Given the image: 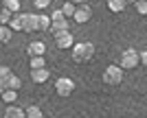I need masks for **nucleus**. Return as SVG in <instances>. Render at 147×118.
Masks as SVG:
<instances>
[{"instance_id":"1","label":"nucleus","mask_w":147,"mask_h":118,"mask_svg":"<svg viewBox=\"0 0 147 118\" xmlns=\"http://www.w3.org/2000/svg\"><path fill=\"white\" fill-rule=\"evenodd\" d=\"M94 57V44L92 42H81L73 46V61L75 63H88Z\"/></svg>"},{"instance_id":"2","label":"nucleus","mask_w":147,"mask_h":118,"mask_svg":"<svg viewBox=\"0 0 147 118\" xmlns=\"http://www.w3.org/2000/svg\"><path fill=\"white\" fill-rule=\"evenodd\" d=\"M119 66L123 70H134L141 66V53L134 48H125L121 53V59H119Z\"/></svg>"},{"instance_id":"3","label":"nucleus","mask_w":147,"mask_h":118,"mask_svg":"<svg viewBox=\"0 0 147 118\" xmlns=\"http://www.w3.org/2000/svg\"><path fill=\"white\" fill-rule=\"evenodd\" d=\"M51 31H53V35L61 31H70V20L61 13V9H55L51 13Z\"/></svg>"},{"instance_id":"4","label":"nucleus","mask_w":147,"mask_h":118,"mask_svg":"<svg viewBox=\"0 0 147 118\" xmlns=\"http://www.w3.org/2000/svg\"><path fill=\"white\" fill-rule=\"evenodd\" d=\"M123 72H125V70H123L121 66H108V68L103 70L101 79H103L105 85H121V81H123Z\"/></svg>"},{"instance_id":"5","label":"nucleus","mask_w":147,"mask_h":118,"mask_svg":"<svg viewBox=\"0 0 147 118\" xmlns=\"http://www.w3.org/2000/svg\"><path fill=\"white\" fill-rule=\"evenodd\" d=\"M55 92L61 99H68V96L75 92V81L68 79V77H59V79L55 81Z\"/></svg>"},{"instance_id":"6","label":"nucleus","mask_w":147,"mask_h":118,"mask_svg":"<svg viewBox=\"0 0 147 118\" xmlns=\"http://www.w3.org/2000/svg\"><path fill=\"white\" fill-rule=\"evenodd\" d=\"M55 46L59 50H68V48H73L75 46V37H73V33L70 31H61V33H55Z\"/></svg>"},{"instance_id":"7","label":"nucleus","mask_w":147,"mask_h":118,"mask_svg":"<svg viewBox=\"0 0 147 118\" xmlns=\"http://www.w3.org/2000/svg\"><path fill=\"white\" fill-rule=\"evenodd\" d=\"M90 18H92V9H90V5H79L77 9H75L73 20L77 22V24H86Z\"/></svg>"},{"instance_id":"8","label":"nucleus","mask_w":147,"mask_h":118,"mask_svg":"<svg viewBox=\"0 0 147 118\" xmlns=\"http://www.w3.org/2000/svg\"><path fill=\"white\" fill-rule=\"evenodd\" d=\"M44 53H46V44L42 39H33L26 46V55H31V57H44Z\"/></svg>"},{"instance_id":"9","label":"nucleus","mask_w":147,"mask_h":118,"mask_svg":"<svg viewBox=\"0 0 147 118\" xmlns=\"http://www.w3.org/2000/svg\"><path fill=\"white\" fill-rule=\"evenodd\" d=\"M22 31L24 33H35L37 31V13H22Z\"/></svg>"},{"instance_id":"10","label":"nucleus","mask_w":147,"mask_h":118,"mask_svg":"<svg viewBox=\"0 0 147 118\" xmlns=\"http://www.w3.org/2000/svg\"><path fill=\"white\" fill-rule=\"evenodd\" d=\"M5 118H26V114L18 105H7L5 107Z\"/></svg>"},{"instance_id":"11","label":"nucleus","mask_w":147,"mask_h":118,"mask_svg":"<svg viewBox=\"0 0 147 118\" xmlns=\"http://www.w3.org/2000/svg\"><path fill=\"white\" fill-rule=\"evenodd\" d=\"M49 77H51V72L46 68H42V70H31V81H33V83H46Z\"/></svg>"},{"instance_id":"12","label":"nucleus","mask_w":147,"mask_h":118,"mask_svg":"<svg viewBox=\"0 0 147 118\" xmlns=\"http://www.w3.org/2000/svg\"><path fill=\"white\" fill-rule=\"evenodd\" d=\"M105 5H108V9H110L112 13H123L127 9V2H125V0H105Z\"/></svg>"},{"instance_id":"13","label":"nucleus","mask_w":147,"mask_h":118,"mask_svg":"<svg viewBox=\"0 0 147 118\" xmlns=\"http://www.w3.org/2000/svg\"><path fill=\"white\" fill-rule=\"evenodd\" d=\"M37 31H51V15H44V13H37Z\"/></svg>"},{"instance_id":"14","label":"nucleus","mask_w":147,"mask_h":118,"mask_svg":"<svg viewBox=\"0 0 147 118\" xmlns=\"http://www.w3.org/2000/svg\"><path fill=\"white\" fill-rule=\"evenodd\" d=\"M0 99L5 105H16V101H18V92H13V90H5V92H0Z\"/></svg>"},{"instance_id":"15","label":"nucleus","mask_w":147,"mask_h":118,"mask_svg":"<svg viewBox=\"0 0 147 118\" xmlns=\"http://www.w3.org/2000/svg\"><path fill=\"white\" fill-rule=\"evenodd\" d=\"M22 22H24L22 13H13L11 22H9V29H11V31H22Z\"/></svg>"},{"instance_id":"16","label":"nucleus","mask_w":147,"mask_h":118,"mask_svg":"<svg viewBox=\"0 0 147 118\" xmlns=\"http://www.w3.org/2000/svg\"><path fill=\"white\" fill-rule=\"evenodd\" d=\"M2 7H5L7 11H11V13H20V9H22L20 0H2Z\"/></svg>"},{"instance_id":"17","label":"nucleus","mask_w":147,"mask_h":118,"mask_svg":"<svg viewBox=\"0 0 147 118\" xmlns=\"http://www.w3.org/2000/svg\"><path fill=\"white\" fill-rule=\"evenodd\" d=\"M11 35H13V31L9 29V26L0 24V44H9L11 42Z\"/></svg>"},{"instance_id":"18","label":"nucleus","mask_w":147,"mask_h":118,"mask_svg":"<svg viewBox=\"0 0 147 118\" xmlns=\"http://www.w3.org/2000/svg\"><path fill=\"white\" fill-rule=\"evenodd\" d=\"M24 114H26V118H44L40 105H29V107L24 109Z\"/></svg>"},{"instance_id":"19","label":"nucleus","mask_w":147,"mask_h":118,"mask_svg":"<svg viewBox=\"0 0 147 118\" xmlns=\"http://www.w3.org/2000/svg\"><path fill=\"white\" fill-rule=\"evenodd\" d=\"M46 68V59L44 57H31V70H42Z\"/></svg>"},{"instance_id":"20","label":"nucleus","mask_w":147,"mask_h":118,"mask_svg":"<svg viewBox=\"0 0 147 118\" xmlns=\"http://www.w3.org/2000/svg\"><path fill=\"white\" fill-rule=\"evenodd\" d=\"M11 18H13V13H11V11H7L5 7H0V24H2V26H9Z\"/></svg>"},{"instance_id":"21","label":"nucleus","mask_w":147,"mask_h":118,"mask_svg":"<svg viewBox=\"0 0 147 118\" xmlns=\"http://www.w3.org/2000/svg\"><path fill=\"white\" fill-rule=\"evenodd\" d=\"M75 9H77V7H75L73 2H68V0H66V2H64V7H61V13H64V15L70 20V18L75 15Z\"/></svg>"},{"instance_id":"22","label":"nucleus","mask_w":147,"mask_h":118,"mask_svg":"<svg viewBox=\"0 0 147 118\" xmlns=\"http://www.w3.org/2000/svg\"><path fill=\"white\" fill-rule=\"evenodd\" d=\"M134 7H136V11H138V15H147V0H136Z\"/></svg>"},{"instance_id":"23","label":"nucleus","mask_w":147,"mask_h":118,"mask_svg":"<svg viewBox=\"0 0 147 118\" xmlns=\"http://www.w3.org/2000/svg\"><path fill=\"white\" fill-rule=\"evenodd\" d=\"M9 75H13V70L9 68V66H2V63H0V79H5V77H9Z\"/></svg>"},{"instance_id":"24","label":"nucleus","mask_w":147,"mask_h":118,"mask_svg":"<svg viewBox=\"0 0 147 118\" xmlns=\"http://www.w3.org/2000/svg\"><path fill=\"white\" fill-rule=\"evenodd\" d=\"M31 2H33L37 9H46V7L51 5V0H31Z\"/></svg>"},{"instance_id":"25","label":"nucleus","mask_w":147,"mask_h":118,"mask_svg":"<svg viewBox=\"0 0 147 118\" xmlns=\"http://www.w3.org/2000/svg\"><path fill=\"white\" fill-rule=\"evenodd\" d=\"M141 66H145V68H147V50H143V53H141Z\"/></svg>"},{"instance_id":"26","label":"nucleus","mask_w":147,"mask_h":118,"mask_svg":"<svg viewBox=\"0 0 147 118\" xmlns=\"http://www.w3.org/2000/svg\"><path fill=\"white\" fill-rule=\"evenodd\" d=\"M68 2H73L75 7H79V5H88V0H68Z\"/></svg>"},{"instance_id":"27","label":"nucleus","mask_w":147,"mask_h":118,"mask_svg":"<svg viewBox=\"0 0 147 118\" xmlns=\"http://www.w3.org/2000/svg\"><path fill=\"white\" fill-rule=\"evenodd\" d=\"M125 2H136V0H125Z\"/></svg>"},{"instance_id":"28","label":"nucleus","mask_w":147,"mask_h":118,"mask_svg":"<svg viewBox=\"0 0 147 118\" xmlns=\"http://www.w3.org/2000/svg\"><path fill=\"white\" fill-rule=\"evenodd\" d=\"M0 7H2V0H0Z\"/></svg>"},{"instance_id":"29","label":"nucleus","mask_w":147,"mask_h":118,"mask_svg":"<svg viewBox=\"0 0 147 118\" xmlns=\"http://www.w3.org/2000/svg\"><path fill=\"white\" fill-rule=\"evenodd\" d=\"M0 46H2V44H0Z\"/></svg>"}]
</instances>
